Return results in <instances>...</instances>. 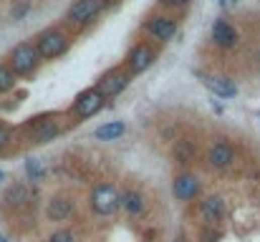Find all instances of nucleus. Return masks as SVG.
Here are the masks:
<instances>
[{
	"mask_svg": "<svg viewBox=\"0 0 260 242\" xmlns=\"http://www.w3.org/2000/svg\"><path fill=\"white\" fill-rule=\"evenodd\" d=\"M200 209H202V217H205L210 224H215V222H220L222 214H225V202H222L220 197H207Z\"/></svg>",
	"mask_w": 260,
	"mask_h": 242,
	"instance_id": "obj_15",
	"label": "nucleus"
},
{
	"mask_svg": "<svg viewBox=\"0 0 260 242\" xmlns=\"http://www.w3.org/2000/svg\"><path fill=\"white\" fill-rule=\"evenodd\" d=\"M101 109H104V96H101L96 89L84 91V94L74 101V114H76L79 119H89V116L99 114Z\"/></svg>",
	"mask_w": 260,
	"mask_h": 242,
	"instance_id": "obj_4",
	"label": "nucleus"
},
{
	"mask_svg": "<svg viewBox=\"0 0 260 242\" xmlns=\"http://www.w3.org/2000/svg\"><path fill=\"white\" fill-rule=\"evenodd\" d=\"M212 41L220 46V48H232L237 43V33L235 28H230L225 21H215L212 26Z\"/></svg>",
	"mask_w": 260,
	"mask_h": 242,
	"instance_id": "obj_14",
	"label": "nucleus"
},
{
	"mask_svg": "<svg viewBox=\"0 0 260 242\" xmlns=\"http://www.w3.org/2000/svg\"><path fill=\"white\" fill-rule=\"evenodd\" d=\"M71 212H74V202H71L69 197H53V199L48 202V207H46V214H48V219H53V222L69 219Z\"/></svg>",
	"mask_w": 260,
	"mask_h": 242,
	"instance_id": "obj_12",
	"label": "nucleus"
},
{
	"mask_svg": "<svg viewBox=\"0 0 260 242\" xmlns=\"http://www.w3.org/2000/svg\"><path fill=\"white\" fill-rule=\"evenodd\" d=\"M0 242H8V239H6V237H0Z\"/></svg>",
	"mask_w": 260,
	"mask_h": 242,
	"instance_id": "obj_26",
	"label": "nucleus"
},
{
	"mask_svg": "<svg viewBox=\"0 0 260 242\" xmlns=\"http://www.w3.org/2000/svg\"><path fill=\"white\" fill-rule=\"evenodd\" d=\"M6 202H8L11 207H23V204H28V202H31V192H28V187H23V184H13V187L6 192Z\"/></svg>",
	"mask_w": 260,
	"mask_h": 242,
	"instance_id": "obj_17",
	"label": "nucleus"
},
{
	"mask_svg": "<svg viewBox=\"0 0 260 242\" xmlns=\"http://www.w3.org/2000/svg\"><path fill=\"white\" fill-rule=\"evenodd\" d=\"M0 182H3V172H0Z\"/></svg>",
	"mask_w": 260,
	"mask_h": 242,
	"instance_id": "obj_27",
	"label": "nucleus"
},
{
	"mask_svg": "<svg viewBox=\"0 0 260 242\" xmlns=\"http://www.w3.org/2000/svg\"><path fill=\"white\" fill-rule=\"evenodd\" d=\"M172 192H174V197H177V199H182V202L194 199V197H197V192H200V182H197V177H194V174L182 172V174H177V177H174V182H172Z\"/></svg>",
	"mask_w": 260,
	"mask_h": 242,
	"instance_id": "obj_5",
	"label": "nucleus"
},
{
	"mask_svg": "<svg viewBox=\"0 0 260 242\" xmlns=\"http://www.w3.org/2000/svg\"><path fill=\"white\" fill-rule=\"evenodd\" d=\"M119 207H124L129 214H142V209H144V197H142L139 192L129 189V192H124V194L119 197Z\"/></svg>",
	"mask_w": 260,
	"mask_h": 242,
	"instance_id": "obj_16",
	"label": "nucleus"
},
{
	"mask_svg": "<svg viewBox=\"0 0 260 242\" xmlns=\"http://www.w3.org/2000/svg\"><path fill=\"white\" fill-rule=\"evenodd\" d=\"M162 3H167V6H184V3H189V0H162Z\"/></svg>",
	"mask_w": 260,
	"mask_h": 242,
	"instance_id": "obj_25",
	"label": "nucleus"
},
{
	"mask_svg": "<svg viewBox=\"0 0 260 242\" xmlns=\"http://www.w3.org/2000/svg\"><path fill=\"white\" fill-rule=\"evenodd\" d=\"M16 86V73L8 66H0V94H6Z\"/></svg>",
	"mask_w": 260,
	"mask_h": 242,
	"instance_id": "obj_20",
	"label": "nucleus"
},
{
	"mask_svg": "<svg viewBox=\"0 0 260 242\" xmlns=\"http://www.w3.org/2000/svg\"><path fill=\"white\" fill-rule=\"evenodd\" d=\"M124 134V124L121 121H111V124H104V126H99L96 129V139H101V141H114V139H119Z\"/></svg>",
	"mask_w": 260,
	"mask_h": 242,
	"instance_id": "obj_18",
	"label": "nucleus"
},
{
	"mask_svg": "<svg viewBox=\"0 0 260 242\" xmlns=\"http://www.w3.org/2000/svg\"><path fill=\"white\" fill-rule=\"evenodd\" d=\"M126 86H129V76H126V73H121V71H111V73L101 76V81H99L96 91L106 99V96H116V94H121Z\"/></svg>",
	"mask_w": 260,
	"mask_h": 242,
	"instance_id": "obj_6",
	"label": "nucleus"
},
{
	"mask_svg": "<svg viewBox=\"0 0 260 242\" xmlns=\"http://www.w3.org/2000/svg\"><path fill=\"white\" fill-rule=\"evenodd\" d=\"M232 156H235L232 146L225 144V141H217V144H212L210 151H207V164H210L212 169H225V167H230Z\"/></svg>",
	"mask_w": 260,
	"mask_h": 242,
	"instance_id": "obj_9",
	"label": "nucleus"
},
{
	"mask_svg": "<svg viewBox=\"0 0 260 242\" xmlns=\"http://www.w3.org/2000/svg\"><path fill=\"white\" fill-rule=\"evenodd\" d=\"M119 189L114 187V184H109V182H101V184H96L94 187V192H91V197H89V204H91V209L96 212V214H101V217H109V214H114L116 209H119Z\"/></svg>",
	"mask_w": 260,
	"mask_h": 242,
	"instance_id": "obj_1",
	"label": "nucleus"
},
{
	"mask_svg": "<svg viewBox=\"0 0 260 242\" xmlns=\"http://www.w3.org/2000/svg\"><path fill=\"white\" fill-rule=\"evenodd\" d=\"M58 134H61V126H58L53 119L38 121L36 126H31V139H33L36 144H48V141H53Z\"/></svg>",
	"mask_w": 260,
	"mask_h": 242,
	"instance_id": "obj_11",
	"label": "nucleus"
},
{
	"mask_svg": "<svg viewBox=\"0 0 260 242\" xmlns=\"http://www.w3.org/2000/svg\"><path fill=\"white\" fill-rule=\"evenodd\" d=\"M147 31L157 38V41H172L177 33V23L167 16H154L147 21Z\"/></svg>",
	"mask_w": 260,
	"mask_h": 242,
	"instance_id": "obj_8",
	"label": "nucleus"
},
{
	"mask_svg": "<svg viewBox=\"0 0 260 242\" xmlns=\"http://www.w3.org/2000/svg\"><path fill=\"white\" fill-rule=\"evenodd\" d=\"M220 234L215 232V229H207V232H202V242H215Z\"/></svg>",
	"mask_w": 260,
	"mask_h": 242,
	"instance_id": "obj_24",
	"label": "nucleus"
},
{
	"mask_svg": "<svg viewBox=\"0 0 260 242\" xmlns=\"http://www.w3.org/2000/svg\"><path fill=\"white\" fill-rule=\"evenodd\" d=\"M257 119H260V111H257Z\"/></svg>",
	"mask_w": 260,
	"mask_h": 242,
	"instance_id": "obj_28",
	"label": "nucleus"
},
{
	"mask_svg": "<svg viewBox=\"0 0 260 242\" xmlns=\"http://www.w3.org/2000/svg\"><path fill=\"white\" fill-rule=\"evenodd\" d=\"M205 86H207L215 96H222V99H230V96L237 94L235 81L227 78V76H210V78H205Z\"/></svg>",
	"mask_w": 260,
	"mask_h": 242,
	"instance_id": "obj_13",
	"label": "nucleus"
},
{
	"mask_svg": "<svg viewBox=\"0 0 260 242\" xmlns=\"http://www.w3.org/2000/svg\"><path fill=\"white\" fill-rule=\"evenodd\" d=\"M48 242H76V237H74L69 229H58V232H53V234L48 237Z\"/></svg>",
	"mask_w": 260,
	"mask_h": 242,
	"instance_id": "obj_22",
	"label": "nucleus"
},
{
	"mask_svg": "<svg viewBox=\"0 0 260 242\" xmlns=\"http://www.w3.org/2000/svg\"><path fill=\"white\" fill-rule=\"evenodd\" d=\"M11 141V129L6 126V124H0V151L6 149V144Z\"/></svg>",
	"mask_w": 260,
	"mask_h": 242,
	"instance_id": "obj_23",
	"label": "nucleus"
},
{
	"mask_svg": "<svg viewBox=\"0 0 260 242\" xmlns=\"http://www.w3.org/2000/svg\"><path fill=\"white\" fill-rule=\"evenodd\" d=\"M66 48H69V41L58 31H46L36 41V51H38L41 58H58V56L66 53Z\"/></svg>",
	"mask_w": 260,
	"mask_h": 242,
	"instance_id": "obj_3",
	"label": "nucleus"
},
{
	"mask_svg": "<svg viewBox=\"0 0 260 242\" xmlns=\"http://www.w3.org/2000/svg\"><path fill=\"white\" fill-rule=\"evenodd\" d=\"M101 11V0H76L69 8V21L74 23H89L94 21V16Z\"/></svg>",
	"mask_w": 260,
	"mask_h": 242,
	"instance_id": "obj_7",
	"label": "nucleus"
},
{
	"mask_svg": "<svg viewBox=\"0 0 260 242\" xmlns=\"http://www.w3.org/2000/svg\"><path fill=\"white\" fill-rule=\"evenodd\" d=\"M26 172H28V177H31L33 182H38V179L43 177V169H41L38 159H28V164H26Z\"/></svg>",
	"mask_w": 260,
	"mask_h": 242,
	"instance_id": "obj_21",
	"label": "nucleus"
},
{
	"mask_svg": "<svg viewBox=\"0 0 260 242\" xmlns=\"http://www.w3.org/2000/svg\"><path fill=\"white\" fill-rule=\"evenodd\" d=\"M192 156H194V146H192V141L182 139V141H177V144H174V159H177L179 164L192 162Z\"/></svg>",
	"mask_w": 260,
	"mask_h": 242,
	"instance_id": "obj_19",
	"label": "nucleus"
},
{
	"mask_svg": "<svg viewBox=\"0 0 260 242\" xmlns=\"http://www.w3.org/2000/svg\"><path fill=\"white\" fill-rule=\"evenodd\" d=\"M38 61H41V56H38L36 46L33 43H21L11 53V71L18 73V76H26L38 66Z\"/></svg>",
	"mask_w": 260,
	"mask_h": 242,
	"instance_id": "obj_2",
	"label": "nucleus"
},
{
	"mask_svg": "<svg viewBox=\"0 0 260 242\" xmlns=\"http://www.w3.org/2000/svg\"><path fill=\"white\" fill-rule=\"evenodd\" d=\"M152 63H154V51L149 46H137L129 53V71L132 73H144Z\"/></svg>",
	"mask_w": 260,
	"mask_h": 242,
	"instance_id": "obj_10",
	"label": "nucleus"
}]
</instances>
